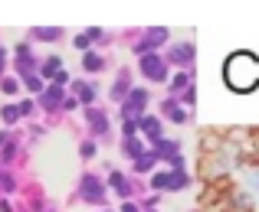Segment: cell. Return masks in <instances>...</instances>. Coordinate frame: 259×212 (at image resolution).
Listing matches in <instances>:
<instances>
[{
	"label": "cell",
	"mask_w": 259,
	"mask_h": 212,
	"mask_svg": "<svg viewBox=\"0 0 259 212\" xmlns=\"http://www.w3.org/2000/svg\"><path fill=\"white\" fill-rule=\"evenodd\" d=\"M256 75H259V65L253 56H233L227 62V82L240 92H249L256 85Z\"/></svg>",
	"instance_id": "obj_1"
}]
</instances>
